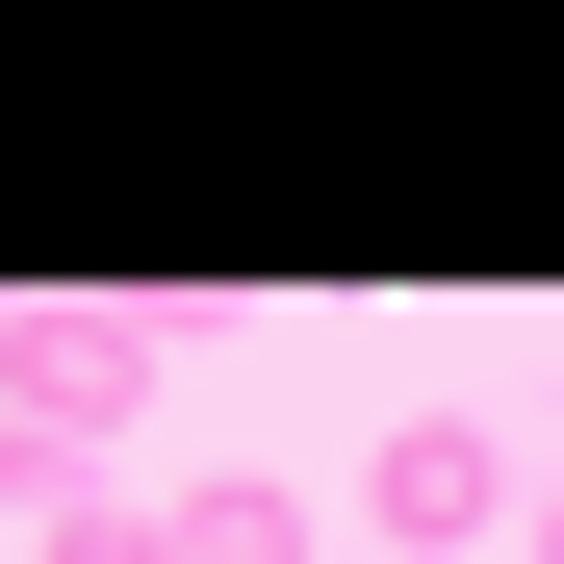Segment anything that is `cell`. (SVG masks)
Instances as JSON below:
<instances>
[{
    "label": "cell",
    "instance_id": "1",
    "mask_svg": "<svg viewBox=\"0 0 564 564\" xmlns=\"http://www.w3.org/2000/svg\"><path fill=\"white\" fill-rule=\"evenodd\" d=\"M129 411H154V334L129 308H0V462H26V488H104Z\"/></svg>",
    "mask_w": 564,
    "mask_h": 564
},
{
    "label": "cell",
    "instance_id": "2",
    "mask_svg": "<svg viewBox=\"0 0 564 564\" xmlns=\"http://www.w3.org/2000/svg\"><path fill=\"white\" fill-rule=\"evenodd\" d=\"M488 539H513V436L411 411L386 462H359V564H488Z\"/></svg>",
    "mask_w": 564,
    "mask_h": 564
},
{
    "label": "cell",
    "instance_id": "3",
    "mask_svg": "<svg viewBox=\"0 0 564 564\" xmlns=\"http://www.w3.org/2000/svg\"><path fill=\"white\" fill-rule=\"evenodd\" d=\"M180 564H334V539L282 513V488H180Z\"/></svg>",
    "mask_w": 564,
    "mask_h": 564
},
{
    "label": "cell",
    "instance_id": "4",
    "mask_svg": "<svg viewBox=\"0 0 564 564\" xmlns=\"http://www.w3.org/2000/svg\"><path fill=\"white\" fill-rule=\"evenodd\" d=\"M52 564H180V488H52Z\"/></svg>",
    "mask_w": 564,
    "mask_h": 564
},
{
    "label": "cell",
    "instance_id": "5",
    "mask_svg": "<svg viewBox=\"0 0 564 564\" xmlns=\"http://www.w3.org/2000/svg\"><path fill=\"white\" fill-rule=\"evenodd\" d=\"M513 564H564V488H539V513H513Z\"/></svg>",
    "mask_w": 564,
    "mask_h": 564
},
{
    "label": "cell",
    "instance_id": "6",
    "mask_svg": "<svg viewBox=\"0 0 564 564\" xmlns=\"http://www.w3.org/2000/svg\"><path fill=\"white\" fill-rule=\"evenodd\" d=\"M0 513H52V488H26V462H0Z\"/></svg>",
    "mask_w": 564,
    "mask_h": 564
}]
</instances>
